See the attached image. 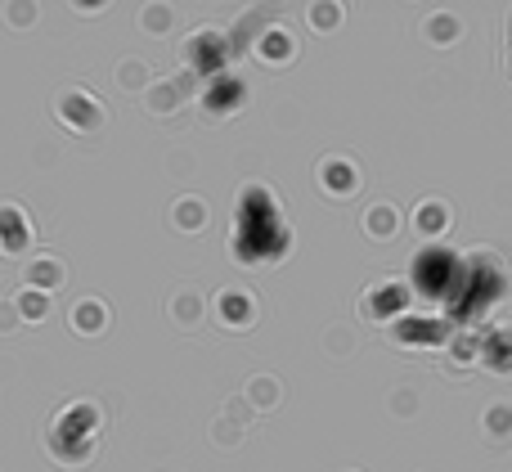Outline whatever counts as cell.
Wrapping results in <instances>:
<instances>
[{
  "label": "cell",
  "mask_w": 512,
  "mask_h": 472,
  "mask_svg": "<svg viewBox=\"0 0 512 472\" xmlns=\"http://www.w3.org/2000/svg\"><path fill=\"white\" fill-rule=\"evenodd\" d=\"M463 279V266L454 261V252H423L414 266V284L432 297H450V288Z\"/></svg>",
  "instance_id": "1"
}]
</instances>
